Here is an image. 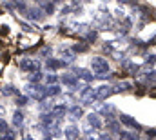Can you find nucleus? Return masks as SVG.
<instances>
[{
	"label": "nucleus",
	"instance_id": "1",
	"mask_svg": "<svg viewBox=\"0 0 156 140\" xmlns=\"http://www.w3.org/2000/svg\"><path fill=\"white\" fill-rule=\"evenodd\" d=\"M91 68H93L94 73H98V76L104 75V73H107V71H109L107 58H104V57H94V58L91 60Z\"/></svg>",
	"mask_w": 156,
	"mask_h": 140
},
{
	"label": "nucleus",
	"instance_id": "2",
	"mask_svg": "<svg viewBox=\"0 0 156 140\" xmlns=\"http://www.w3.org/2000/svg\"><path fill=\"white\" fill-rule=\"evenodd\" d=\"M27 91H29V97L35 98L37 102H42V100L47 97V89L42 87V86H38V84H31V86L27 87Z\"/></svg>",
	"mask_w": 156,
	"mask_h": 140
},
{
	"label": "nucleus",
	"instance_id": "3",
	"mask_svg": "<svg viewBox=\"0 0 156 140\" xmlns=\"http://www.w3.org/2000/svg\"><path fill=\"white\" fill-rule=\"evenodd\" d=\"M20 68L26 71H31V73H37L40 68V62L35 58H24V60H20Z\"/></svg>",
	"mask_w": 156,
	"mask_h": 140
},
{
	"label": "nucleus",
	"instance_id": "4",
	"mask_svg": "<svg viewBox=\"0 0 156 140\" xmlns=\"http://www.w3.org/2000/svg\"><path fill=\"white\" fill-rule=\"evenodd\" d=\"M113 93H115V87H111V86H100V87H96V100H107Z\"/></svg>",
	"mask_w": 156,
	"mask_h": 140
},
{
	"label": "nucleus",
	"instance_id": "5",
	"mask_svg": "<svg viewBox=\"0 0 156 140\" xmlns=\"http://www.w3.org/2000/svg\"><path fill=\"white\" fill-rule=\"evenodd\" d=\"M80 100H82L83 104L94 102V100H96V87H94V89H93V87H87L83 93H80Z\"/></svg>",
	"mask_w": 156,
	"mask_h": 140
},
{
	"label": "nucleus",
	"instance_id": "6",
	"mask_svg": "<svg viewBox=\"0 0 156 140\" xmlns=\"http://www.w3.org/2000/svg\"><path fill=\"white\" fill-rule=\"evenodd\" d=\"M75 75H76V78H82V80H85V82H91L93 78H94V75L91 73V71H87V69H75Z\"/></svg>",
	"mask_w": 156,
	"mask_h": 140
},
{
	"label": "nucleus",
	"instance_id": "7",
	"mask_svg": "<svg viewBox=\"0 0 156 140\" xmlns=\"http://www.w3.org/2000/svg\"><path fill=\"white\" fill-rule=\"evenodd\" d=\"M120 122L122 124H125V126H129V127H134V129H140V124L134 120V118H131L129 115H120Z\"/></svg>",
	"mask_w": 156,
	"mask_h": 140
},
{
	"label": "nucleus",
	"instance_id": "8",
	"mask_svg": "<svg viewBox=\"0 0 156 140\" xmlns=\"http://www.w3.org/2000/svg\"><path fill=\"white\" fill-rule=\"evenodd\" d=\"M78 127L76 126H67L66 127V131H64V135H66V138L67 140H78Z\"/></svg>",
	"mask_w": 156,
	"mask_h": 140
},
{
	"label": "nucleus",
	"instance_id": "9",
	"mask_svg": "<svg viewBox=\"0 0 156 140\" xmlns=\"http://www.w3.org/2000/svg\"><path fill=\"white\" fill-rule=\"evenodd\" d=\"M73 60H75V51L73 49H62V62L71 64Z\"/></svg>",
	"mask_w": 156,
	"mask_h": 140
},
{
	"label": "nucleus",
	"instance_id": "10",
	"mask_svg": "<svg viewBox=\"0 0 156 140\" xmlns=\"http://www.w3.org/2000/svg\"><path fill=\"white\" fill-rule=\"evenodd\" d=\"M87 126H91L93 129H98V127L102 126V122H100V118H98V115H94V113H91V115L87 116Z\"/></svg>",
	"mask_w": 156,
	"mask_h": 140
},
{
	"label": "nucleus",
	"instance_id": "11",
	"mask_svg": "<svg viewBox=\"0 0 156 140\" xmlns=\"http://www.w3.org/2000/svg\"><path fill=\"white\" fill-rule=\"evenodd\" d=\"M67 111H69V109H67L66 105L58 104V105H55V107H53V111H51V115H53V116H56V118H62V116H64V115H66Z\"/></svg>",
	"mask_w": 156,
	"mask_h": 140
},
{
	"label": "nucleus",
	"instance_id": "12",
	"mask_svg": "<svg viewBox=\"0 0 156 140\" xmlns=\"http://www.w3.org/2000/svg\"><path fill=\"white\" fill-rule=\"evenodd\" d=\"M62 82H64L66 86H69V87H76V84H78L76 75H64V76H62Z\"/></svg>",
	"mask_w": 156,
	"mask_h": 140
},
{
	"label": "nucleus",
	"instance_id": "13",
	"mask_svg": "<svg viewBox=\"0 0 156 140\" xmlns=\"http://www.w3.org/2000/svg\"><path fill=\"white\" fill-rule=\"evenodd\" d=\"M67 115H69V118H80L83 115V111H82L80 105H71L69 111H67Z\"/></svg>",
	"mask_w": 156,
	"mask_h": 140
},
{
	"label": "nucleus",
	"instance_id": "14",
	"mask_svg": "<svg viewBox=\"0 0 156 140\" xmlns=\"http://www.w3.org/2000/svg\"><path fill=\"white\" fill-rule=\"evenodd\" d=\"M22 124H24V115L20 111H15V115H13V126L15 127H20Z\"/></svg>",
	"mask_w": 156,
	"mask_h": 140
},
{
	"label": "nucleus",
	"instance_id": "15",
	"mask_svg": "<svg viewBox=\"0 0 156 140\" xmlns=\"http://www.w3.org/2000/svg\"><path fill=\"white\" fill-rule=\"evenodd\" d=\"M27 13H29V18H35V20H42V18H44V15H45L44 11H40L38 7H35V9H29Z\"/></svg>",
	"mask_w": 156,
	"mask_h": 140
},
{
	"label": "nucleus",
	"instance_id": "16",
	"mask_svg": "<svg viewBox=\"0 0 156 140\" xmlns=\"http://www.w3.org/2000/svg\"><path fill=\"white\" fill-rule=\"evenodd\" d=\"M62 66H64L62 60H55V58H49V60H47V68H49V69H58V68H62Z\"/></svg>",
	"mask_w": 156,
	"mask_h": 140
},
{
	"label": "nucleus",
	"instance_id": "17",
	"mask_svg": "<svg viewBox=\"0 0 156 140\" xmlns=\"http://www.w3.org/2000/svg\"><path fill=\"white\" fill-rule=\"evenodd\" d=\"M45 89H47V97H55V95L60 93V87L58 86H51V87H45Z\"/></svg>",
	"mask_w": 156,
	"mask_h": 140
},
{
	"label": "nucleus",
	"instance_id": "18",
	"mask_svg": "<svg viewBox=\"0 0 156 140\" xmlns=\"http://www.w3.org/2000/svg\"><path fill=\"white\" fill-rule=\"evenodd\" d=\"M40 78H42V73H38V71H37V73H31V75H29V82H31V84H33V82L37 84Z\"/></svg>",
	"mask_w": 156,
	"mask_h": 140
},
{
	"label": "nucleus",
	"instance_id": "19",
	"mask_svg": "<svg viewBox=\"0 0 156 140\" xmlns=\"http://www.w3.org/2000/svg\"><path fill=\"white\" fill-rule=\"evenodd\" d=\"M40 6L44 7V13H53V9H55V6H53V4H45V2H42Z\"/></svg>",
	"mask_w": 156,
	"mask_h": 140
},
{
	"label": "nucleus",
	"instance_id": "20",
	"mask_svg": "<svg viewBox=\"0 0 156 140\" xmlns=\"http://www.w3.org/2000/svg\"><path fill=\"white\" fill-rule=\"evenodd\" d=\"M45 80H47V84L55 86V84L58 82V76H56V75H47V76H45Z\"/></svg>",
	"mask_w": 156,
	"mask_h": 140
},
{
	"label": "nucleus",
	"instance_id": "21",
	"mask_svg": "<svg viewBox=\"0 0 156 140\" xmlns=\"http://www.w3.org/2000/svg\"><path fill=\"white\" fill-rule=\"evenodd\" d=\"M16 104H18V105H26V104H27V98H26V97H22V95H18V97H16Z\"/></svg>",
	"mask_w": 156,
	"mask_h": 140
},
{
	"label": "nucleus",
	"instance_id": "22",
	"mask_svg": "<svg viewBox=\"0 0 156 140\" xmlns=\"http://www.w3.org/2000/svg\"><path fill=\"white\" fill-rule=\"evenodd\" d=\"M73 51H87V46H83V44H76V46L73 47Z\"/></svg>",
	"mask_w": 156,
	"mask_h": 140
},
{
	"label": "nucleus",
	"instance_id": "23",
	"mask_svg": "<svg viewBox=\"0 0 156 140\" xmlns=\"http://www.w3.org/2000/svg\"><path fill=\"white\" fill-rule=\"evenodd\" d=\"M2 93H4V95H11V93H15V89H13L11 86H5V87L2 89Z\"/></svg>",
	"mask_w": 156,
	"mask_h": 140
},
{
	"label": "nucleus",
	"instance_id": "24",
	"mask_svg": "<svg viewBox=\"0 0 156 140\" xmlns=\"http://www.w3.org/2000/svg\"><path fill=\"white\" fill-rule=\"evenodd\" d=\"M2 140H15V131H7L5 137H4Z\"/></svg>",
	"mask_w": 156,
	"mask_h": 140
},
{
	"label": "nucleus",
	"instance_id": "25",
	"mask_svg": "<svg viewBox=\"0 0 156 140\" xmlns=\"http://www.w3.org/2000/svg\"><path fill=\"white\" fill-rule=\"evenodd\" d=\"M20 26H22V28H24V31H33V29H31V28H29V26H27V24H24V22H22V24H20Z\"/></svg>",
	"mask_w": 156,
	"mask_h": 140
},
{
	"label": "nucleus",
	"instance_id": "26",
	"mask_svg": "<svg viewBox=\"0 0 156 140\" xmlns=\"http://www.w3.org/2000/svg\"><path fill=\"white\" fill-rule=\"evenodd\" d=\"M147 135H149V137H156V129H149Z\"/></svg>",
	"mask_w": 156,
	"mask_h": 140
},
{
	"label": "nucleus",
	"instance_id": "27",
	"mask_svg": "<svg viewBox=\"0 0 156 140\" xmlns=\"http://www.w3.org/2000/svg\"><path fill=\"white\" fill-rule=\"evenodd\" d=\"M100 140H113V138H111L109 135H102V138H100Z\"/></svg>",
	"mask_w": 156,
	"mask_h": 140
},
{
	"label": "nucleus",
	"instance_id": "28",
	"mask_svg": "<svg viewBox=\"0 0 156 140\" xmlns=\"http://www.w3.org/2000/svg\"><path fill=\"white\" fill-rule=\"evenodd\" d=\"M24 140H33V138H31L29 135H24Z\"/></svg>",
	"mask_w": 156,
	"mask_h": 140
},
{
	"label": "nucleus",
	"instance_id": "29",
	"mask_svg": "<svg viewBox=\"0 0 156 140\" xmlns=\"http://www.w3.org/2000/svg\"><path fill=\"white\" fill-rule=\"evenodd\" d=\"M0 120H2V115H0Z\"/></svg>",
	"mask_w": 156,
	"mask_h": 140
}]
</instances>
